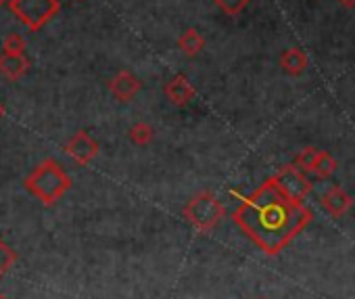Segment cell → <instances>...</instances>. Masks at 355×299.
<instances>
[{"instance_id": "7", "label": "cell", "mask_w": 355, "mask_h": 299, "mask_svg": "<svg viewBox=\"0 0 355 299\" xmlns=\"http://www.w3.org/2000/svg\"><path fill=\"white\" fill-rule=\"evenodd\" d=\"M163 94L165 99L175 105V107H184L189 105L195 96H197V90L195 86L191 84V80L184 76V74H175L173 78H169L163 86Z\"/></svg>"}, {"instance_id": "1", "label": "cell", "mask_w": 355, "mask_h": 299, "mask_svg": "<svg viewBox=\"0 0 355 299\" xmlns=\"http://www.w3.org/2000/svg\"><path fill=\"white\" fill-rule=\"evenodd\" d=\"M311 220L313 212L288 197L274 176L243 197L232 214V222L268 255H278Z\"/></svg>"}, {"instance_id": "4", "label": "cell", "mask_w": 355, "mask_h": 299, "mask_svg": "<svg viewBox=\"0 0 355 299\" xmlns=\"http://www.w3.org/2000/svg\"><path fill=\"white\" fill-rule=\"evenodd\" d=\"M61 9L59 0H9V11L30 30H40Z\"/></svg>"}, {"instance_id": "18", "label": "cell", "mask_w": 355, "mask_h": 299, "mask_svg": "<svg viewBox=\"0 0 355 299\" xmlns=\"http://www.w3.org/2000/svg\"><path fill=\"white\" fill-rule=\"evenodd\" d=\"M13 262V253H11V249L0 241V274H3L7 268H9V264Z\"/></svg>"}, {"instance_id": "8", "label": "cell", "mask_w": 355, "mask_h": 299, "mask_svg": "<svg viewBox=\"0 0 355 299\" xmlns=\"http://www.w3.org/2000/svg\"><path fill=\"white\" fill-rule=\"evenodd\" d=\"M142 84L140 80L132 74V71H119L111 82H109V92L113 94V99L121 101V103H128L132 101L138 92H140Z\"/></svg>"}, {"instance_id": "9", "label": "cell", "mask_w": 355, "mask_h": 299, "mask_svg": "<svg viewBox=\"0 0 355 299\" xmlns=\"http://www.w3.org/2000/svg\"><path fill=\"white\" fill-rule=\"evenodd\" d=\"M351 205H353L351 195H349L345 189L336 187V185H332V187L322 195V207H324L332 218H343V216L351 210Z\"/></svg>"}, {"instance_id": "12", "label": "cell", "mask_w": 355, "mask_h": 299, "mask_svg": "<svg viewBox=\"0 0 355 299\" xmlns=\"http://www.w3.org/2000/svg\"><path fill=\"white\" fill-rule=\"evenodd\" d=\"M178 49H180L182 55H187V57H197L205 49V38H203V34H199L197 28H187L180 34V38H178Z\"/></svg>"}, {"instance_id": "14", "label": "cell", "mask_w": 355, "mask_h": 299, "mask_svg": "<svg viewBox=\"0 0 355 299\" xmlns=\"http://www.w3.org/2000/svg\"><path fill=\"white\" fill-rule=\"evenodd\" d=\"M130 140L134 142V144H138V146H146L150 140H153V136H155V130L148 126V123H144V121H136L132 128H130Z\"/></svg>"}, {"instance_id": "20", "label": "cell", "mask_w": 355, "mask_h": 299, "mask_svg": "<svg viewBox=\"0 0 355 299\" xmlns=\"http://www.w3.org/2000/svg\"><path fill=\"white\" fill-rule=\"evenodd\" d=\"M3 113H5V107H3V105H0V117H3Z\"/></svg>"}, {"instance_id": "11", "label": "cell", "mask_w": 355, "mask_h": 299, "mask_svg": "<svg viewBox=\"0 0 355 299\" xmlns=\"http://www.w3.org/2000/svg\"><path fill=\"white\" fill-rule=\"evenodd\" d=\"M307 55L301 51V49H286L282 55H280V67L286 76H303L305 69H307Z\"/></svg>"}, {"instance_id": "21", "label": "cell", "mask_w": 355, "mask_h": 299, "mask_svg": "<svg viewBox=\"0 0 355 299\" xmlns=\"http://www.w3.org/2000/svg\"><path fill=\"white\" fill-rule=\"evenodd\" d=\"M0 5H3V0H0Z\"/></svg>"}, {"instance_id": "13", "label": "cell", "mask_w": 355, "mask_h": 299, "mask_svg": "<svg viewBox=\"0 0 355 299\" xmlns=\"http://www.w3.org/2000/svg\"><path fill=\"white\" fill-rule=\"evenodd\" d=\"M320 155H322L320 148H315V146H305V148H301V151L297 153V157H295L293 164H295L299 170H303L305 174H307V172L313 174V170H315V166H318V162H320Z\"/></svg>"}, {"instance_id": "3", "label": "cell", "mask_w": 355, "mask_h": 299, "mask_svg": "<svg viewBox=\"0 0 355 299\" xmlns=\"http://www.w3.org/2000/svg\"><path fill=\"white\" fill-rule=\"evenodd\" d=\"M184 216L197 230L211 232L222 222V218L226 216V210L214 193L201 191L187 203Z\"/></svg>"}, {"instance_id": "6", "label": "cell", "mask_w": 355, "mask_h": 299, "mask_svg": "<svg viewBox=\"0 0 355 299\" xmlns=\"http://www.w3.org/2000/svg\"><path fill=\"white\" fill-rule=\"evenodd\" d=\"M65 153L80 166L90 164L98 155V142L88 132H76L65 144Z\"/></svg>"}, {"instance_id": "19", "label": "cell", "mask_w": 355, "mask_h": 299, "mask_svg": "<svg viewBox=\"0 0 355 299\" xmlns=\"http://www.w3.org/2000/svg\"><path fill=\"white\" fill-rule=\"evenodd\" d=\"M338 5H343L345 9H353L355 7V0H336Z\"/></svg>"}, {"instance_id": "10", "label": "cell", "mask_w": 355, "mask_h": 299, "mask_svg": "<svg viewBox=\"0 0 355 299\" xmlns=\"http://www.w3.org/2000/svg\"><path fill=\"white\" fill-rule=\"evenodd\" d=\"M30 67V61L24 53H7L0 55V74L9 80H19Z\"/></svg>"}, {"instance_id": "5", "label": "cell", "mask_w": 355, "mask_h": 299, "mask_svg": "<svg viewBox=\"0 0 355 299\" xmlns=\"http://www.w3.org/2000/svg\"><path fill=\"white\" fill-rule=\"evenodd\" d=\"M274 180L278 182V187L288 195L293 197L295 201H303L311 189H313V182L305 176L303 170H299L295 164H286L280 168V172L274 176Z\"/></svg>"}, {"instance_id": "17", "label": "cell", "mask_w": 355, "mask_h": 299, "mask_svg": "<svg viewBox=\"0 0 355 299\" xmlns=\"http://www.w3.org/2000/svg\"><path fill=\"white\" fill-rule=\"evenodd\" d=\"M3 51L7 53H26V40L19 34H9L3 42Z\"/></svg>"}, {"instance_id": "2", "label": "cell", "mask_w": 355, "mask_h": 299, "mask_svg": "<svg viewBox=\"0 0 355 299\" xmlns=\"http://www.w3.org/2000/svg\"><path fill=\"white\" fill-rule=\"evenodd\" d=\"M26 187L42 203L53 205L55 201H59L71 189V178L65 174V170L55 160H46L44 164H40L30 174V178L26 180Z\"/></svg>"}, {"instance_id": "22", "label": "cell", "mask_w": 355, "mask_h": 299, "mask_svg": "<svg viewBox=\"0 0 355 299\" xmlns=\"http://www.w3.org/2000/svg\"><path fill=\"white\" fill-rule=\"evenodd\" d=\"M0 299H3V297H0Z\"/></svg>"}, {"instance_id": "15", "label": "cell", "mask_w": 355, "mask_h": 299, "mask_svg": "<svg viewBox=\"0 0 355 299\" xmlns=\"http://www.w3.org/2000/svg\"><path fill=\"white\" fill-rule=\"evenodd\" d=\"M336 168H338V162H336L328 151H322L320 162H318V166H315L313 174H315V178H318V180H326V178H330V176L336 172Z\"/></svg>"}, {"instance_id": "16", "label": "cell", "mask_w": 355, "mask_h": 299, "mask_svg": "<svg viewBox=\"0 0 355 299\" xmlns=\"http://www.w3.org/2000/svg\"><path fill=\"white\" fill-rule=\"evenodd\" d=\"M249 3H251V0H216V7L226 17H236V15H241L249 7Z\"/></svg>"}]
</instances>
